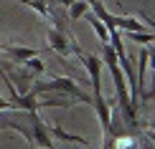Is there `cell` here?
Instances as JSON below:
<instances>
[{"label": "cell", "instance_id": "7", "mask_svg": "<svg viewBox=\"0 0 155 149\" xmlns=\"http://www.w3.org/2000/svg\"><path fill=\"white\" fill-rule=\"evenodd\" d=\"M15 3H23V5H28V8H33L43 20H54V10H51L48 0H15Z\"/></svg>", "mask_w": 155, "mask_h": 149}, {"label": "cell", "instance_id": "16", "mask_svg": "<svg viewBox=\"0 0 155 149\" xmlns=\"http://www.w3.org/2000/svg\"><path fill=\"white\" fill-rule=\"evenodd\" d=\"M153 81H155V76H153Z\"/></svg>", "mask_w": 155, "mask_h": 149}, {"label": "cell", "instance_id": "17", "mask_svg": "<svg viewBox=\"0 0 155 149\" xmlns=\"http://www.w3.org/2000/svg\"><path fill=\"white\" fill-rule=\"evenodd\" d=\"M150 149H153V147H150Z\"/></svg>", "mask_w": 155, "mask_h": 149}, {"label": "cell", "instance_id": "14", "mask_svg": "<svg viewBox=\"0 0 155 149\" xmlns=\"http://www.w3.org/2000/svg\"><path fill=\"white\" fill-rule=\"evenodd\" d=\"M59 3H61V5H66V8H69V5H71L74 0H59Z\"/></svg>", "mask_w": 155, "mask_h": 149}, {"label": "cell", "instance_id": "8", "mask_svg": "<svg viewBox=\"0 0 155 149\" xmlns=\"http://www.w3.org/2000/svg\"><path fill=\"white\" fill-rule=\"evenodd\" d=\"M114 28L125 30V33H135V30H145V25L140 23L137 18H130V15L120 18V15H114Z\"/></svg>", "mask_w": 155, "mask_h": 149}, {"label": "cell", "instance_id": "12", "mask_svg": "<svg viewBox=\"0 0 155 149\" xmlns=\"http://www.w3.org/2000/svg\"><path fill=\"white\" fill-rule=\"evenodd\" d=\"M145 137H147V139H150L153 144H155V132H153V129H147V132H145Z\"/></svg>", "mask_w": 155, "mask_h": 149}, {"label": "cell", "instance_id": "3", "mask_svg": "<svg viewBox=\"0 0 155 149\" xmlns=\"http://www.w3.org/2000/svg\"><path fill=\"white\" fill-rule=\"evenodd\" d=\"M48 46L56 51L61 58H69L74 53V43H71V36L64 33L61 28H51L48 30Z\"/></svg>", "mask_w": 155, "mask_h": 149}, {"label": "cell", "instance_id": "13", "mask_svg": "<svg viewBox=\"0 0 155 149\" xmlns=\"http://www.w3.org/2000/svg\"><path fill=\"white\" fill-rule=\"evenodd\" d=\"M147 129H153V132H155V116H153L150 121H147Z\"/></svg>", "mask_w": 155, "mask_h": 149}, {"label": "cell", "instance_id": "9", "mask_svg": "<svg viewBox=\"0 0 155 149\" xmlns=\"http://www.w3.org/2000/svg\"><path fill=\"white\" fill-rule=\"evenodd\" d=\"M89 10V3L87 0H74L71 5H69V15H71V20H79L84 18V13Z\"/></svg>", "mask_w": 155, "mask_h": 149}, {"label": "cell", "instance_id": "11", "mask_svg": "<svg viewBox=\"0 0 155 149\" xmlns=\"http://www.w3.org/2000/svg\"><path fill=\"white\" fill-rule=\"evenodd\" d=\"M147 63L155 68V48H153V51H147Z\"/></svg>", "mask_w": 155, "mask_h": 149}, {"label": "cell", "instance_id": "2", "mask_svg": "<svg viewBox=\"0 0 155 149\" xmlns=\"http://www.w3.org/2000/svg\"><path fill=\"white\" fill-rule=\"evenodd\" d=\"M33 91L43 94V91H61L66 96H71V99H79L81 104H92V94H87L81 86H76L74 79H66V76H56V79H51L46 83H36Z\"/></svg>", "mask_w": 155, "mask_h": 149}, {"label": "cell", "instance_id": "6", "mask_svg": "<svg viewBox=\"0 0 155 149\" xmlns=\"http://www.w3.org/2000/svg\"><path fill=\"white\" fill-rule=\"evenodd\" d=\"M84 20H87V23L94 28V33H97V38H99L102 43H109V30H107V25L102 23V20L94 15L92 10H87V13H84Z\"/></svg>", "mask_w": 155, "mask_h": 149}, {"label": "cell", "instance_id": "10", "mask_svg": "<svg viewBox=\"0 0 155 149\" xmlns=\"http://www.w3.org/2000/svg\"><path fill=\"white\" fill-rule=\"evenodd\" d=\"M3 111H13V106H10V101H5L3 96H0V114Z\"/></svg>", "mask_w": 155, "mask_h": 149}, {"label": "cell", "instance_id": "1", "mask_svg": "<svg viewBox=\"0 0 155 149\" xmlns=\"http://www.w3.org/2000/svg\"><path fill=\"white\" fill-rule=\"evenodd\" d=\"M21 114H23V121H18V119H3V121H0V126L15 129L18 134H23V137L31 141V147L56 149L54 137H51V132H48V124L38 116V111H21Z\"/></svg>", "mask_w": 155, "mask_h": 149}, {"label": "cell", "instance_id": "4", "mask_svg": "<svg viewBox=\"0 0 155 149\" xmlns=\"http://www.w3.org/2000/svg\"><path fill=\"white\" fill-rule=\"evenodd\" d=\"M0 53L8 56V61H13V63H23V61H28V58H36L38 51L36 48H21V46H3Z\"/></svg>", "mask_w": 155, "mask_h": 149}, {"label": "cell", "instance_id": "15", "mask_svg": "<svg viewBox=\"0 0 155 149\" xmlns=\"http://www.w3.org/2000/svg\"><path fill=\"white\" fill-rule=\"evenodd\" d=\"M0 73H3V68H0Z\"/></svg>", "mask_w": 155, "mask_h": 149}, {"label": "cell", "instance_id": "5", "mask_svg": "<svg viewBox=\"0 0 155 149\" xmlns=\"http://www.w3.org/2000/svg\"><path fill=\"white\" fill-rule=\"evenodd\" d=\"M48 132H51V137H54V139L69 141V144H81V147H89V139L76 137V134H69L66 129H64V126H59V124H51V126H48Z\"/></svg>", "mask_w": 155, "mask_h": 149}]
</instances>
